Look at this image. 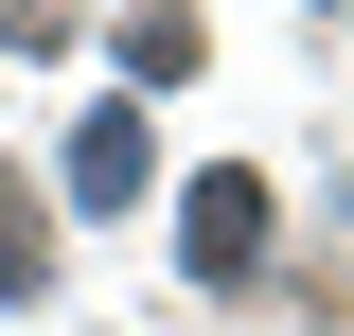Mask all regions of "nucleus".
Returning <instances> with one entry per match:
<instances>
[{"label":"nucleus","instance_id":"obj_1","mask_svg":"<svg viewBox=\"0 0 354 336\" xmlns=\"http://www.w3.org/2000/svg\"><path fill=\"white\" fill-rule=\"evenodd\" d=\"M248 248H266V177H195V283H230Z\"/></svg>","mask_w":354,"mask_h":336},{"label":"nucleus","instance_id":"obj_2","mask_svg":"<svg viewBox=\"0 0 354 336\" xmlns=\"http://www.w3.org/2000/svg\"><path fill=\"white\" fill-rule=\"evenodd\" d=\"M71 195H88V212L142 195V124H124V106H88V124H71Z\"/></svg>","mask_w":354,"mask_h":336}]
</instances>
